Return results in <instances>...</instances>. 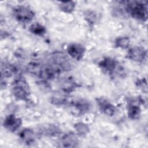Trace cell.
<instances>
[{
  "mask_svg": "<svg viewBox=\"0 0 148 148\" xmlns=\"http://www.w3.org/2000/svg\"><path fill=\"white\" fill-rule=\"evenodd\" d=\"M128 13L134 18L146 21L147 19V2L145 1H126Z\"/></svg>",
  "mask_w": 148,
  "mask_h": 148,
  "instance_id": "6da1fadb",
  "label": "cell"
},
{
  "mask_svg": "<svg viewBox=\"0 0 148 148\" xmlns=\"http://www.w3.org/2000/svg\"><path fill=\"white\" fill-rule=\"evenodd\" d=\"M98 66L105 74L111 76H123L124 68L114 58L106 57L98 62Z\"/></svg>",
  "mask_w": 148,
  "mask_h": 148,
  "instance_id": "7a4b0ae2",
  "label": "cell"
},
{
  "mask_svg": "<svg viewBox=\"0 0 148 148\" xmlns=\"http://www.w3.org/2000/svg\"><path fill=\"white\" fill-rule=\"evenodd\" d=\"M47 62L54 66L60 73L72 69V64L69 59L61 52L56 51L51 53L49 56Z\"/></svg>",
  "mask_w": 148,
  "mask_h": 148,
  "instance_id": "3957f363",
  "label": "cell"
},
{
  "mask_svg": "<svg viewBox=\"0 0 148 148\" xmlns=\"http://www.w3.org/2000/svg\"><path fill=\"white\" fill-rule=\"evenodd\" d=\"M12 93L18 100L27 101L29 96V88L26 80L23 77L16 78L12 83Z\"/></svg>",
  "mask_w": 148,
  "mask_h": 148,
  "instance_id": "277c9868",
  "label": "cell"
},
{
  "mask_svg": "<svg viewBox=\"0 0 148 148\" xmlns=\"http://www.w3.org/2000/svg\"><path fill=\"white\" fill-rule=\"evenodd\" d=\"M14 18L19 23L27 24L30 23L35 17V12L29 7L24 5H18L12 9Z\"/></svg>",
  "mask_w": 148,
  "mask_h": 148,
  "instance_id": "5b68a950",
  "label": "cell"
},
{
  "mask_svg": "<svg viewBox=\"0 0 148 148\" xmlns=\"http://www.w3.org/2000/svg\"><path fill=\"white\" fill-rule=\"evenodd\" d=\"M147 51L143 47L134 46L130 49L127 54L129 60L139 63H143L147 60Z\"/></svg>",
  "mask_w": 148,
  "mask_h": 148,
  "instance_id": "8992f818",
  "label": "cell"
},
{
  "mask_svg": "<svg viewBox=\"0 0 148 148\" xmlns=\"http://www.w3.org/2000/svg\"><path fill=\"white\" fill-rule=\"evenodd\" d=\"M96 102L101 112L108 116H113L116 112V108L108 99L100 97L96 99Z\"/></svg>",
  "mask_w": 148,
  "mask_h": 148,
  "instance_id": "52a82bcc",
  "label": "cell"
},
{
  "mask_svg": "<svg viewBox=\"0 0 148 148\" xmlns=\"http://www.w3.org/2000/svg\"><path fill=\"white\" fill-rule=\"evenodd\" d=\"M66 50L68 54L72 58L77 61H80L84 55L86 49L81 44L72 43L68 45Z\"/></svg>",
  "mask_w": 148,
  "mask_h": 148,
  "instance_id": "ba28073f",
  "label": "cell"
},
{
  "mask_svg": "<svg viewBox=\"0 0 148 148\" xmlns=\"http://www.w3.org/2000/svg\"><path fill=\"white\" fill-rule=\"evenodd\" d=\"M21 124L22 120L19 117H17L14 114L8 115L6 117L3 123V127L12 132L17 130L21 127Z\"/></svg>",
  "mask_w": 148,
  "mask_h": 148,
  "instance_id": "9c48e42d",
  "label": "cell"
},
{
  "mask_svg": "<svg viewBox=\"0 0 148 148\" xmlns=\"http://www.w3.org/2000/svg\"><path fill=\"white\" fill-rule=\"evenodd\" d=\"M79 140L77 136L70 132L64 134L60 140V146L64 147H76L78 146Z\"/></svg>",
  "mask_w": 148,
  "mask_h": 148,
  "instance_id": "30bf717a",
  "label": "cell"
},
{
  "mask_svg": "<svg viewBox=\"0 0 148 148\" xmlns=\"http://www.w3.org/2000/svg\"><path fill=\"white\" fill-rule=\"evenodd\" d=\"M70 105L77 112L79 115L84 114L90 109L91 105L90 102L83 98L77 99L75 101H71Z\"/></svg>",
  "mask_w": 148,
  "mask_h": 148,
  "instance_id": "8fae6325",
  "label": "cell"
},
{
  "mask_svg": "<svg viewBox=\"0 0 148 148\" xmlns=\"http://www.w3.org/2000/svg\"><path fill=\"white\" fill-rule=\"evenodd\" d=\"M60 128L52 124H46L42 126L39 129V134L46 136H56L61 134Z\"/></svg>",
  "mask_w": 148,
  "mask_h": 148,
  "instance_id": "7c38bea8",
  "label": "cell"
},
{
  "mask_svg": "<svg viewBox=\"0 0 148 148\" xmlns=\"http://www.w3.org/2000/svg\"><path fill=\"white\" fill-rule=\"evenodd\" d=\"M113 14L116 17H126L128 15L126 1H119L114 2L112 8Z\"/></svg>",
  "mask_w": 148,
  "mask_h": 148,
  "instance_id": "4fadbf2b",
  "label": "cell"
},
{
  "mask_svg": "<svg viewBox=\"0 0 148 148\" xmlns=\"http://www.w3.org/2000/svg\"><path fill=\"white\" fill-rule=\"evenodd\" d=\"M20 140L25 145H30L33 144L35 140V135L32 130L24 128L18 134Z\"/></svg>",
  "mask_w": 148,
  "mask_h": 148,
  "instance_id": "5bb4252c",
  "label": "cell"
},
{
  "mask_svg": "<svg viewBox=\"0 0 148 148\" xmlns=\"http://www.w3.org/2000/svg\"><path fill=\"white\" fill-rule=\"evenodd\" d=\"M79 84L75 80L71 77H67L62 79L60 82V88L62 92L68 94L75 91L78 87Z\"/></svg>",
  "mask_w": 148,
  "mask_h": 148,
  "instance_id": "9a60e30c",
  "label": "cell"
},
{
  "mask_svg": "<svg viewBox=\"0 0 148 148\" xmlns=\"http://www.w3.org/2000/svg\"><path fill=\"white\" fill-rule=\"evenodd\" d=\"M17 69L13 65L9 62H2L1 66V79L8 78L12 76L17 72Z\"/></svg>",
  "mask_w": 148,
  "mask_h": 148,
  "instance_id": "2e32d148",
  "label": "cell"
},
{
  "mask_svg": "<svg viewBox=\"0 0 148 148\" xmlns=\"http://www.w3.org/2000/svg\"><path fill=\"white\" fill-rule=\"evenodd\" d=\"M50 102L56 106H62L69 103V98L66 94L62 92H56L52 95L50 98Z\"/></svg>",
  "mask_w": 148,
  "mask_h": 148,
  "instance_id": "e0dca14e",
  "label": "cell"
},
{
  "mask_svg": "<svg viewBox=\"0 0 148 148\" xmlns=\"http://www.w3.org/2000/svg\"><path fill=\"white\" fill-rule=\"evenodd\" d=\"M141 113L140 107L133 102H129L127 105V113L130 119L137 120L139 118Z\"/></svg>",
  "mask_w": 148,
  "mask_h": 148,
  "instance_id": "ac0fdd59",
  "label": "cell"
},
{
  "mask_svg": "<svg viewBox=\"0 0 148 148\" xmlns=\"http://www.w3.org/2000/svg\"><path fill=\"white\" fill-rule=\"evenodd\" d=\"M42 65L43 64L38 61H31L28 64L27 66V71L29 74L38 77Z\"/></svg>",
  "mask_w": 148,
  "mask_h": 148,
  "instance_id": "d6986e66",
  "label": "cell"
},
{
  "mask_svg": "<svg viewBox=\"0 0 148 148\" xmlns=\"http://www.w3.org/2000/svg\"><path fill=\"white\" fill-rule=\"evenodd\" d=\"M29 30L33 34L39 36H43L46 32V28L43 25L38 23L32 24L29 27Z\"/></svg>",
  "mask_w": 148,
  "mask_h": 148,
  "instance_id": "ffe728a7",
  "label": "cell"
},
{
  "mask_svg": "<svg viewBox=\"0 0 148 148\" xmlns=\"http://www.w3.org/2000/svg\"><path fill=\"white\" fill-rule=\"evenodd\" d=\"M130 44V39L127 36H120L117 38L114 41L116 47L125 49L128 48Z\"/></svg>",
  "mask_w": 148,
  "mask_h": 148,
  "instance_id": "44dd1931",
  "label": "cell"
},
{
  "mask_svg": "<svg viewBox=\"0 0 148 148\" xmlns=\"http://www.w3.org/2000/svg\"><path fill=\"white\" fill-rule=\"evenodd\" d=\"M59 6L60 9L62 12L66 13H71L75 9L76 3L74 1L61 2L59 5Z\"/></svg>",
  "mask_w": 148,
  "mask_h": 148,
  "instance_id": "7402d4cb",
  "label": "cell"
},
{
  "mask_svg": "<svg viewBox=\"0 0 148 148\" xmlns=\"http://www.w3.org/2000/svg\"><path fill=\"white\" fill-rule=\"evenodd\" d=\"M74 128L77 134L80 136L86 135L90 131L88 125L84 123H77L75 124Z\"/></svg>",
  "mask_w": 148,
  "mask_h": 148,
  "instance_id": "603a6c76",
  "label": "cell"
},
{
  "mask_svg": "<svg viewBox=\"0 0 148 148\" xmlns=\"http://www.w3.org/2000/svg\"><path fill=\"white\" fill-rule=\"evenodd\" d=\"M96 14L92 11H87L85 13V19L90 25H93L97 21Z\"/></svg>",
  "mask_w": 148,
  "mask_h": 148,
  "instance_id": "cb8c5ba5",
  "label": "cell"
},
{
  "mask_svg": "<svg viewBox=\"0 0 148 148\" xmlns=\"http://www.w3.org/2000/svg\"><path fill=\"white\" fill-rule=\"evenodd\" d=\"M136 84L139 88L142 89L143 91H145L146 92H147V81L145 78L138 79L136 82Z\"/></svg>",
  "mask_w": 148,
  "mask_h": 148,
  "instance_id": "d4e9b609",
  "label": "cell"
}]
</instances>
